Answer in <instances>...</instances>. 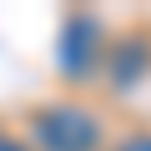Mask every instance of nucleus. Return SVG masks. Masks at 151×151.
Masks as SVG:
<instances>
[{"mask_svg":"<svg viewBox=\"0 0 151 151\" xmlns=\"http://www.w3.org/2000/svg\"><path fill=\"white\" fill-rule=\"evenodd\" d=\"M35 141L45 151H96L101 146V121L81 106H45L35 116Z\"/></svg>","mask_w":151,"mask_h":151,"instance_id":"1","label":"nucleus"},{"mask_svg":"<svg viewBox=\"0 0 151 151\" xmlns=\"http://www.w3.org/2000/svg\"><path fill=\"white\" fill-rule=\"evenodd\" d=\"M141 65H146V50H141V45L131 40V50H126V60H116V81H121V86H131Z\"/></svg>","mask_w":151,"mask_h":151,"instance_id":"2","label":"nucleus"},{"mask_svg":"<svg viewBox=\"0 0 151 151\" xmlns=\"http://www.w3.org/2000/svg\"><path fill=\"white\" fill-rule=\"evenodd\" d=\"M116 151H151V136H126Z\"/></svg>","mask_w":151,"mask_h":151,"instance_id":"3","label":"nucleus"},{"mask_svg":"<svg viewBox=\"0 0 151 151\" xmlns=\"http://www.w3.org/2000/svg\"><path fill=\"white\" fill-rule=\"evenodd\" d=\"M0 151H30L25 141H15V136H0Z\"/></svg>","mask_w":151,"mask_h":151,"instance_id":"4","label":"nucleus"}]
</instances>
